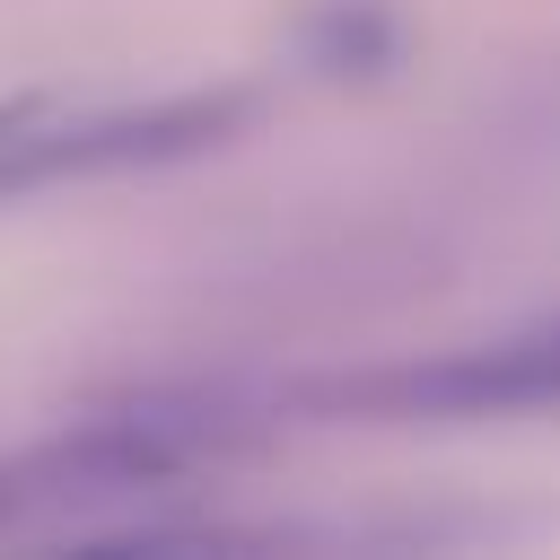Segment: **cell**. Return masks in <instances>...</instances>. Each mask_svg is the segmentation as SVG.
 Wrapping results in <instances>:
<instances>
[{
    "label": "cell",
    "mask_w": 560,
    "mask_h": 560,
    "mask_svg": "<svg viewBox=\"0 0 560 560\" xmlns=\"http://www.w3.org/2000/svg\"><path fill=\"white\" fill-rule=\"evenodd\" d=\"M332 411H376V420H499V411H560V315L516 324L499 341L341 376L324 385Z\"/></svg>",
    "instance_id": "1"
},
{
    "label": "cell",
    "mask_w": 560,
    "mask_h": 560,
    "mask_svg": "<svg viewBox=\"0 0 560 560\" xmlns=\"http://www.w3.org/2000/svg\"><path fill=\"white\" fill-rule=\"evenodd\" d=\"M298 44H306V61L324 79H376L394 61L402 26H394L385 0H315V18L298 26Z\"/></svg>",
    "instance_id": "3"
},
{
    "label": "cell",
    "mask_w": 560,
    "mask_h": 560,
    "mask_svg": "<svg viewBox=\"0 0 560 560\" xmlns=\"http://www.w3.org/2000/svg\"><path fill=\"white\" fill-rule=\"evenodd\" d=\"M9 508H18V481H9V472H0V525H9Z\"/></svg>",
    "instance_id": "4"
},
{
    "label": "cell",
    "mask_w": 560,
    "mask_h": 560,
    "mask_svg": "<svg viewBox=\"0 0 560 560\" xmlns=\"http://www.w3.org/2000/svg\"><path fill=\"white\" fill-rule=\"evenodd\" d=\"M245 96H158V105H122L70 131H0V184H44V175H114V166H166V158H201L219 140L245 131Z\"/></svg>",
    "instance_id": "2"
}]
</instances>
